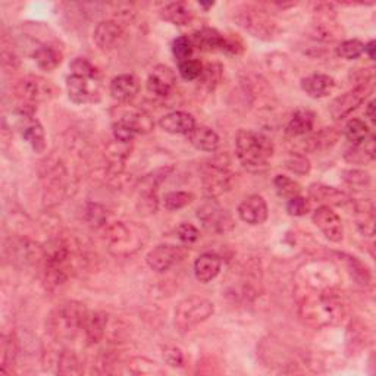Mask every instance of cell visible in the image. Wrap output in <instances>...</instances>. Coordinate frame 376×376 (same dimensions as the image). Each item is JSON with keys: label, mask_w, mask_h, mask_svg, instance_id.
Returning <instances> with one entry per match:
<instances>
[{"label": "cell", "mask_w": 376, "mask_h": 376, "mask_svg": "<svg viewBox=\"0 0 376 376\" xmlns=\"http://www.w3.org/2000/svg\"><path fill=\"white\" fill-rule=\"evenodd\" d=\"M236 153L244 167L259 172L268 167L274 156V145L269 137L252 129H240L236 136Z\"/></svg>", "instance_id": "1"}, {"label": "cell", "mask_w": 376, "mask_h": 376, "mask_svg": "<svg viewBox=\"0 0 376 376\" xmlns=\"http://www.w3.org/2000/svg\"><path fill=\"white\" fill-rule=\"evenodd\" d=\"M109 250L116 256H128L138 252L149 240V229L134 222H116L106 231Z\"/></svg>", "instance_id": "2"}, {"label": "cell", "mask_w": 376, "mask_h": 376, "mask_svg": "<svg viewBox=\"0 0 376 376\" xmlns=\"http://www.w3.org/2000/svg\"><path fill=\"white\" fill-rule=\"evenodd\" d=\"M215 312V304L202 297H188L175 309V327L179 332H188L202 322L209 319Z\"/></svg>", "instance_id": "3"}, {"label": "cell", "mask_w": 376, "mask_h": 376, "mask_svg": "<svg viewBox=\"0 0 376 376\" xmlns=\"http://www.w3.org/2000/svg\"><path fill=\"white\" fill-rule=\"evenodd\" d=\"M236 22L257 38H270L277 31V24L268 10L254 5H243L234 14Z\"/></svg>", "instance_id": "4"}, {"label": "cell", "mask_w": 376, "mask_h": 376, "mask_svg": "<svg viewBox=\"0 0 376 376\" xmlns=\"http://www.w3.org/2000/svg\"><path fill=\"white\" fill-rule=\"evenodd\" d=\"M88 312L80 303H65L56 310L54 318V329L58 336H74L80 329H84V323Z\"/></svg>", "instance_id": "5"}, {"label": "cell", "mask_w": 376, "mask_h": 376, "mask_svg": "<svg viewBox=\"0 0 376 376\" xmlns=\"http://www.w3.org/2000/svg\"><path fill=\"white\" fill-rule=\"evenodd\" d=\"M197 218L206 231L212 234H228L236 228V220L231 213L218 203H206L197 211Z\"/></svg>", "instance_id": "6"}, {"label": "cell", "mask_w": 376, "mask_h": 376, "mask_svg": "<svg viewBox=\"0 0 376 376\" xmlns=\"http://www.w3.org/2000/svg\"><path fill=\"white\" fill-rule=\"evenodd\" d=\"M31 105H25L18 111L19 115V133L22 138L28 142L35 153H43L46 150V136L43 125L34 118V109H28Z\"/></svg>", "instance_id": "7"}, {"label": "cell", "mask_w": 376, "mask_h": 376, "mask_svg": "<svg viewBox=\"0 0 376 376\" xmlns=\"http://www.w3.org/2000/svg\"><path fill=\"white\" fill-rule=\"evenodd\" d=\"M186 254L187 252L183 247H179V245L159 244L147 253L146 262L153 270L166 272L183 261Z\"/></svg>", "instance_id": "8"}, {"label": "cell", "mask_w": 376, "mask_h": 376, "mask_svg": "<svg viewBox=\"0 0 376 376\" xmlns=\"http://www.w3.org/2000/svg\"><path fill=\"white\" fill-rule=\"evenodd\" d=\"M370 92V85L368 83L360 84L357 87H354L353 90H350V92L344 93L343 96L336 97L332 105H331V115L334 120H344L347 116L352 113L353 111H356L363 101L366 100L368 95Z\"/></svg>", "instance_id": "9"}, {"label": "cell", "mask_w": 376, "mask_h": 376, "mask_svg": "<svg viewBox=\"0 0 376 376\" xmlns=\"http://www.w3.org/2000/svg\"><path fill=\"white\" fill-rule=\"evenodd\" d=\"M18 96L25 101V105L34 106V103L50 99L55 95V87L40 76H27L17 85Z\"/></svg>", "instance_id": "10"}, {"label": "cell", "mask_w": 376, "mask_h": 376, "mask_svg": "<svg viewBox=\"0 0 376 376\" xmlns=\"http://www.w3.org/2000/svg\"><path fill=\"white\" fill-rule=\"evenodd\" d=\"M313 224L332 243H340L344 237V227L341 218L329 206H320L313 213Z\"/></svg>", "instance_id": "11"}, {"label": "cell", "mask_w": 376, "mask_h": 376, "mask_svg": "<svg viewBox=\"0 0 376 376\" xmlns=\"http://www.w3.org/2000/svg\"><path fill=\"white\" fill-rule=\"evenodd\" d=\"M231 172L225 163L213 162L206 167L203 174V186L207 194L211 196H219L224 191H227L231 186Z\"/></svg>", "instance_id": "12"}, {"label": "cell", "mask_w": 376, "mask_h": 376, "mask_svg": "<svg viewBox=\"0 0 376 376\" xmlns=\"http://www.w3.org/2000/svg\"><path fill=\"white\" fill-rule=\"evenodd\" d=\"M177 84L175 72L166 65H156L147 79V90L159 97H166L172 93Z\"/></svg>", "instance_id": "13"}, {"label": "cell", "mask_w": 376, "mask_h": 376, "mask_svg": "<svg viewBox=\"0 0 376 376\" xmlns=\"http://www.w3.org/2000/svg\"><path fill=\"white\" fill-rule=\"evenodd\" d=\"M268 204L262 196H250L238 206V216L245 224L261 225L268 219Z\"/></svg>", "instance_id": "14"}, {"label": "cell", "mask_w": 376, "mask_h": 376, "mask_svg": "<svg viewBox=\"0 0 376 376\" xmlns=\"http://www.w3.org/2000/svg\"><path fill=\"white\" fill-rule=\"evenodd\" d=\"M159 126L165 133L178 134V136H188L194 128H196V120L193 115L187 112H171L162 116L159 121Z\"/></svg>", "instance_id": "15"}, {"label": "cell", "mask_w": 376, "mask_h": 376, "mask_svg": "<svg viewBox=\"0 0 376 376\" xmlns=\"http://www.w3.org/2000/svg\"><path fill=\"white\" fill-rule=\"evenodd\" d=\"M331 5H320L315 10V33L316 37L322 38V40H332L336 37V31H338V25H336L335 14Z\"/></svg>", "instance_id": "16"}, {"label": "cell", "mask_w": 376, "mask_h": 376, "mask_svg": "<svg viewBox=\"0 0 376 376\" xmlns=\"http://www.w3.org/2000/svg\"><path fill=\"white\" fill-rule=\"evenodd\" d=\"M121 37H122V27L120 25V22L112 21V19L99 22L93 34L95 43L101 50H112L113 47H116V44H118L121 40Z\"/></svg>", "instance_id": "17"}, {"label": "cell", "mask_w": 376, "mask_h": 376, "mask_svg": "<svg viewBox=\"0 0 376 376\" xmlns=\"http://www.w3.org/2000/svg\"><path fill=\"white\" fill-rule=\"evenodd\" d=\"M227 35L215 28H202L191 37V43L202 51H224Z\"/></svg>", "instance_id": "18"}, {"label": "cell", "mask_w": 376, "mask_h": 376, "mask_svg": "<svg viewBox=\"0 0 376 376\" xmlns=\"http://www.w3.org/2000/svg\"><path fill=\"white\" fill-rule=\"evenodd\" d=\"M140 90V84L134 75H118L111 83V95L115 100L128 103L131 101Z\"/></svg>", "instance_id": "19"}, {"label": "cell", "mask_w": 376, "mask_h": 376, "mask_svg": "<svg viewBox=\"0 0 376 376\" xmlns=\"http://www.w3.org/2000/svg\"><path fill=\"white\" fill-rule=\"evenodd\" d=\"M334 87V79L325 74H313L302 80L303 92L313 99L327 97L332 92Z\"/></svg>", "instance_id": "20"}, {"label": "cell", "mask_w": 376, "mask_h": 376, "mask_svg": "<svg viewBox=\"0 0 376 376\" xmlns=\"http://www.w3.org/2000/svg\"><path fill=\"white\" fill-rule=\"evenodd\" d=\"M220 266H222V262L216 254L204 253L194 262V275L199 282L207 284L219 275Z\"/></svg>", "instance_id": "21"}, {"label": "cell", "mask_w": 376, "mask_h": 376, "mask_svg": "<svg viewBox=\"0 0 376 376\" xmlns=\"http://www.w3.org/2000/svg\"><path fill=\"white\" fill-rule=\"evenodd\" d=\"M309 194L316 202L323 203V206H344L350 202L344 191L325 184H312L309 187Z\"/></svg>", "instance_id": "22"}, {"label": "cell", "mask_w": 376, "mask_h": 376, "mask_svg": "<svg viewBox=\"0 0 376 376\" xmlns=\"http://www.w3.org/2000/svg\"><path fill=\"white\" fill-rule=\"evenodd\" d=\"M90 79H84V76L79 75H71L67 80V90L70 99L76 103V105H84V103H92L95 101L96 92H92L88 84Z\"/></svg>", "instance_id": "23"}, {"label": "cell", "mask_w": 376, "mask_h": 376, "mask_svg": "<svg viewBox=\"0 0 376 376\" xmlns=\"http://www.w3.org/2000/svg\"><path fill=\"white\" fill-rule=\"evenodd\" d=\"M315 113L309 109H298L290 120L285 133L290 137H304L312 133L315 125Z\"/></svg>", "instance_id": "24"}, {"label": "cell", "mask_w": 376, "mask_h": 376, "mask_svg": "<svg viewBox=\"0 0 376 376\" xmlns=\"http://www.w3.org/2000/svg\"><path fill=\"white\" fill-rule=\"evenodd\" d=\"M190 145L202 152H215L219 147V136L209 126H197L187 136Z\"/></svg>", "instance_id": "25"}, {"label": "cell", "mask_w": 376, "mask_h": 376, "mask_svg": "<svg viewBox=\"0 0 376 376\" xmlns=\"http://www.w3.org/2000/svg\"><path fill=\"white\" fill-rule=\"evenodd\" d=\"M161 15L165 21L171 22L172 25H177V27H184V25H188L193 18H194V12L186 2H174L166 5L162 10Z\"/></svg>", "instance_id": "26"}, {"label": "cell", "mask_w": 376, "mask_h": 376, "mask_svg": "<svg viewBox=\"0 0 376 376\" xmlns=\"http://www.w3.org/2000/svg\"><path fill=\"white\" fill-rule=\"evenodd\" d=\"M344 159L354 165H366L375 159V137L370 134L368 140L360 145H353L345 150Z\"/></svg>", "instance_id": "27"}, {"label": "cell", "mask_w": 376, "mask_h": 376, "mask_svg": "<svg viewBox=\"0 0 376 376\" xmlns=\"http://www.w3.org/2000/svg\"><path fill=\"white\" fill-rule=\"evenodd\" d=\"M338 140V133L334 128H323L318 134L309 136L302 142V153L306 152H316L320 149H327L335 145Z\"/></svg>", "instance_id": "28"}, {"label": "cell", "mask_w": 376, "mask_h": 376, "mask_svg": "<svg viewBox=\"0 0 376 376\" xmlns=\"http://www.w3.org/2000/svg\"><path fill=\"white\" fill-rule=\"evenodd\" d=\"M108 327V316L105 313H88L85 323H84V331L87 335V340L90 344H97L103 336L106 334Z\"/></svg>", "instance_id": "29"}, {"label": "cell", "mask_w": 376, "mask_h": 376, "mask_svg": "<svg viewBox=\"0 0 376 376\" xmlns=\"http://www.w3.org/2000/svg\"><path fill=\"white\" fill-rule=\"evenodd\" d=\"M34 62L37 63V67L46 71L51 72L55 71L60 62H62V55L59 54V50L51 46H40L34 50Z\"/></svg>", "instance_id": "30"}, {"label": "cell", "mask_w": 376, "mask_h": 376, "mask_svg": "<svg viewBox=\"0 0 376 376\" xmlns=\"http://www.w3.org/2000/svg\"><path fill=\"white\" fill-rule=\"evenodd\" d=\"M118 120L131 125L137 134H147L154 128V122L150 118V115L142 111H129L122 113Z\"/></svg>", "instance_id": "31"}, {"label": "cell", "mask_w": 376, "mask_h": 376, "mask_svg": "<svg viewBox=\"0 0 376 376\" xmlns=\"http://www.w3.org/2000/svg\"><path fill=\"white\" fill-rule=\"evenodd\" d=\"M357 227L363 236L372 237L375 229V215L373 204L369 200H365L357 204Z\"/></svg>", "instance_id": "32"}, {"label": "cell", "mask_w": 376, "mask_h": 376, "mask_svg": "<svg viewBox=\"0 0 376 376\" xmlns=\"http://www.w3.org/2000/svg\"><path fill=\"white\" fill-rule=\"evenodd\" d=\"M340 257H343V261H344V263H345V266H347V269L350 272V275H352V278L359 285H361V287H368V285L372 281L369 269L365 265H363L360 261H357V259L353 257V256L340 254Z\"/></svg>", "instance_id": "33"}, {"label": "cell", "mask_w": 376, "mask_h": 376, "mask_svg": "<svg viewBox=\"0 0 376 376\" xmlns=\"http://www.w3.org/2000/svg\"><path fill=\"white\" fill-rule=\"evenodd\" d=\"M344 136L352 145H360L370 136L369 125L359 118L350 120L344 126Z\"/></svg>", "instance_id": "34"}, {"label": "cell", "mask_w": 376, "mask_h": 376, "mask_svg": "<svg viewBox=\"0 0 376 376\" xmlns=\"http://www.w3.org/2000/svg\"><path fill=\"white\" fill-rule=\"evenodd\" d=\"M172 171H174V167L167 166V167H161V170L150 172L149 175H146L145 178L141 179V190L140 191L158 193V188L161 187V184Z\"/></svg>", "instance_id": "35"}, {"label": "cell", "mask_w": 376, "mask_h": 376, "mask_svg": "<svg viewBox=\"0 0 376 376\" xmlns=\"http://www.w3.org/2000/svg\"><path fill=\"white\" fill-rule=\"evenodd\" d=\"M220 75H222V68H220V65L207 63L204 65L200 79L197 80L199 85L204 88L206 92H212V90H215V87L219 84Z\"/></svg>", "instance_id": "36"}, {"label": "cell", "mask_w": 376, "mask_h": 376, "mask_svg": "<svg viewBox=\"0 0 376 376\" xmlns=\"http://www.w3.org/2000/svg\"><path fill=\"white\" fill-rule=\"evenodd\" d=\"M274 186L279 196L288 200L295 196H300V193H302V186L293 178L285 177V175H277L274 179Z\"/></svg>", "instance_id": "37"}, {"label": "cell", "mask_w": 376, "mask_h": 376, "mask_svg": "<svg viewBox=\"0 0 376 376\" xmlns=\"http://www.w3.org/2000/svg\"><path fill=\"white\" fill-rule=\"evenodd\" d=\"M194 200V196L187 191H171L165 194L163 206L167 211H179L188 206Z\"/></svg>", "instance_id": "38"}, {"label": "cell", "mask_w": 376, "mask_h": 376, "mask_svg": "<svg viewBox=\"0 0 376 376\" xmlns=\"http://www.w3.org/2000/svg\"><path fill=\"white\" fill-rule=\"evenodd\" d=\"M203 68H204V65L199 59H187L184 62L178 63L179 75L183 76L186 81L199 80L203 72Z\"/></svg>", "instance_id": "39"}, {"label": "cell", "mask_w": 376, "mask_h": 376, "mask_svg": "<svg viewBox=\"0 0 376 376\" xmlns=\"http://www.w3.org/2000/svg\"><path fill=\"white\" fill-rule=\"evenodd\" d=\"M158 206H159V200H158L156 193L140 191V199L137 203V211L140 215L150 216L153 213H156Z\"/></svg>", "instance_id": "40"}, {"label": "cell", "mask_w": 376, "mask_h": 376, "mask_svg": "<svg viewBox=\"0 0 376 376\" xmlns=\"http://www.w3.org/2000/svg\"><path fill=\"white\" fill-rule=\"evenodd\" d=\"M365 51V44L360 40H345L338 47H336V55L345 60H353L361 56Z\"/></svg>", "instance_id": "41"}, {"label": "cell", "mask_w": 376, "mask_h": 376, "mask_svg": "<svg viewBox=\"0 0 376 376\" xmlns=\"http://www.w3.org/2000/svg\"><path fill=\"white\" fill-rule=\"evenodd\" d=\"M193 50H194V46L191 43V38H188L186 35H181V37L175 38L174 43H172V54H174L175 59L178 60V63L184 62L187 59H191Z\"/></svg>", "instance_id": "42"}, {"label": "cell", "mask_w": 376, "mask_h": 376, "mask_svg": "<svg viewBox=\"0 0 376 376\" xmlns=\"http://www.w3.org/2000/svg\"><path fill=\"white\" fill-rule=\"evenodd\" d=\"M112 134H113L115 141L124 142V145H129V142H131L136 138V136H137L136 129L131 125L124 122V121H121V120H118V121H116L113 124V126H112Z\"/></svg>", "instance_id": "43"}, {"label": "cell", "mask_w": 376, "mask_h": 376, "mask_svg": "<svg viewBox=\"0 0 376 376\" xmlns=\"http://www.w3.org/2000/svg\"><path fill=\"white\" fill-rule=\"evenodd\" d=\"M85 216H87L88 224L92 227L105 225L106 219H108L106 209L99 203H88L87 209H85Z\"/></svg>", "instance_id": "44"}, {"label": "cell", "mask_w": 376, "mask_h": 376, "mask_svg": "<svg viewBox=\"0 0 376 376\" xmlns=\"http://www.w3.org/2000/svg\"><path fill=\"white\" fill-rule=\"evenodd\" d=\"M285 166H287V170L297 175H306L310 172V161L302 153L291 154V156L285 161Z\"/></svg>", "instance_id": "45"}, {"label": "cell", "mask_w": 376, "mask_h": 376, "mask_svg": "<svg viewBox=\"0 0 376 376\" xmlns=\"http://www.w3.org/2000/svg\"><path fill=\"white\" fill-rule=\"evenodd\" d=\"M58 372L65 373V375H76L81 373L80 369V363L76 356L72 352H65L59 357V365H58Z\"/></svg>", "instance_id": "46"}, {"label": "cell", "mask_w": 376, "mask_h": 376, "mask_svg": "<svg viewBox=\"0 0 376 376\" xmlns=\"http://www.w3.org/2000/svg\"><path fill=\"white\" fill-rule=\"evenodd\" d=\"M70 68L72 71V75H79V76H84V79H95V75H96V70L92 63H90L87 59L84 58H75L71 65H70Z\"/></svg>", "instance_id": "47"}, {"label": "cell", "mask_w": 376, "mask_h": 376, "mask_svg": "<svg viewBox=\"0 0 376 376\" xmlns=\"http://www.w3.org/2000/svg\"><path fill=\"white\" fill-rule=\"evenodd\" d=\"M343 179L350 186H360V187H368L370 184V175L365 171L359 170H348L343 172Z\"/></svg>", "instance_id": "48"}, {"label": "cell", "mask_w": 376, "mask_h": 376, "mask_svg": "<svg viewBox=\"0 0 376 376\" xmlns=\"http://www.w3.org/2000/svg\"><path fill=\"white\" fill-rule=\"evenodd\" d=\"M177 236L183 243L193 244V243H196L200 238V232L193 224L184 222V224H181L177 228Z\"/></svg>", "instance_id": "49"}, {"label": "cell", "mask_w": 376, "mask_h": 376, "mask_svg": "<svg viewBox=\"0 0 376 376\" xmlns=\"http://www.w3.org/2000/svg\"><path fill=\"white\" fill-rule=\"evenodd\" d=\"M128 153H129L128 145H124V142L120 141H113L112 145L108 146L106 156L112 163H121L128 156Z\"/></svg>", "instance_id": "50"}, {"label": "cell", "mask_w": 376, "mask_h": 376, "mask_svg": "<svg viewBox=\"0 0 376 376\" xmlns=\"http://www.w3.org/2000/svg\"><path fill=\"white\" fill-rule=\"evenodd\" d=\"M287 212L291 216H304L309 212V203L304 197L295 196L288 200L287 203Z\"/></svg>", "instance_id": "51"}, {"label": "cell", "mask_w": 376, "mask_h": 376, "mask_svg": "<svg viewBox=\"0 0 376 376\" xmlns=\"http://www.w3.org/2000/svg\"><path fill=\"white\" fill-rule=\"evenodd\" d=\"M165 360L167 361V365L171 366H181L183 365V353H181L179 348H167L165 353Z\"/></svg>", "instance_id": "52"}, {"label": "cell", "mask_w": 376, "mask_h": 376, "mask_svg": "<svg viewBox=\"0 0 376 376\" xmlns=\"http://www.w3.org/2000/svg\"><path fill=\"white\" fill-rule=\"evenodd\" d=\"M363 54H366L369 56V59H375V42H369L368 44H365V51Z\"/></svg>", "instance_id": "53"}, {"label": "cell", "mask_w": 376, "mask_h": 376, "mask_svg": "<svg viewBox=\"0 0 376 376\" xmlns=\"http://www.w3.org/2000/svg\"><path fill=\"white\" fill-rule=\"evenodd\" d=\"M366 116L369 118V121L373 124L375 122V100L369 101L368 109H366Z\"/></svg>", "instance_id": "54"}]
</instances>
